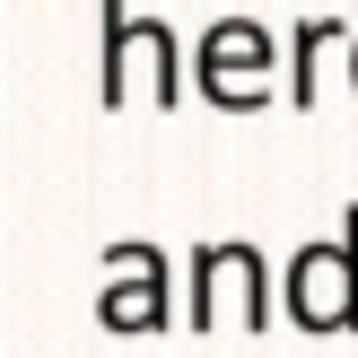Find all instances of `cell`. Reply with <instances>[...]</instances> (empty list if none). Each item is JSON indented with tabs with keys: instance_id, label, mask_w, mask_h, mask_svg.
I'll list each match as a JSON object with an SVG mask.
<instances>
[{
	"instance_id": "cell-1",
	"label": "cell",
	"mask_w": 358,
	"mask_h": 358,
	"mask_svg": "<svg viewBox=\"0 0 358 358\" xmlns=\"http://www.w3.org/2000/svg\"><path fill=\"white\" fill-rule=\"evenodd\" d=\"M297 324H358V245H315L306 262H297V289H289Z\"/></svg>"
}]
</instances>
